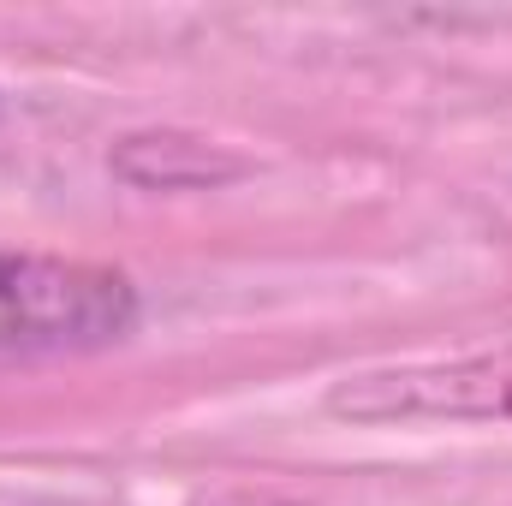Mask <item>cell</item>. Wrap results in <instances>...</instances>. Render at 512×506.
<instances>
[{
  "label": "cell",
  "mask_w": 512,
  "mask_h": 506,
  "mask_svg": "<svg viewBox=\"0 0 512 506\" xmlns=\"http://www.w3.org/2000/svg\"><path fill=\"white\" fill-rule=\"evenodd\" d=\"M328 411L346 423H512V340L340 376L328 387Z\"/></svg>",
  "instance_id": "cell-2"
},
{
  "label": "cell",
  "mask_w": 512,
  "mask_h": 506,
  "mask_svg": "<svg viewBox=\"0 0 512 506\" xmlns=\"http://www.w3.org/2000/svg\"><path fill=\"white\" fill-rule=\"evenodd\" d=\"M137 292L126 274L66 256L0 251V358L24 352H90L126 340Z\"/></svg>",
  "instance_id": "cell-1"
},
{
  "label": "cell",
  "mask_w": 512,
  "mask_h": 506,
  "mask_svg": "<svg viewBox=\"0 0 512 506\" xmlns=\"http://www.w3.org/2000/svg\"><path fill=\"white\" fill-rule=\"evenodd\" d=\"M233 506H292V501H233Z\"/></svg>",
  "instance_id": "cell-4"
},
{
  "label": "cell",
  "mask_w": 512,
  "mask_h": 506,
  "mask_svg": "<svg viewBox=\"0 0 512 506\" xmlns=\"http://www.w3.org/2000/svg\"><path fill=\"white\" fill-rule=\"evenodd\" d=\"M120 179L143 185V191H191V185H221L239 173L233 155H221L203 137H179V131H149V137H126V149L114 155Z\"/></svg>",
  "instance_id": "cell-3"
}]
</instances>
